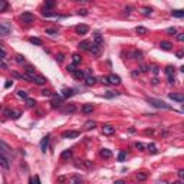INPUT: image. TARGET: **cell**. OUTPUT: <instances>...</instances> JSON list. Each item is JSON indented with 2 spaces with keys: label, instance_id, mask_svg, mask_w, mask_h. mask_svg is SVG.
<instances>
[{
  "label": "cell",
  "instance_id": "cell-1",
  "mask_svg": "<svg viewBox=\"0 0 184 184\" xmlns=\"http://www.w3.org/2000/svg\"><path fill=\"white\" fill-rule=\"evenodd\" d=\"M25 79L29 81V82H33V84H36V85H45L46 84V81H48L43 75L35 72V69H32V68H27V69H26Z\"/></svg>",
  "mask_w": 184,
  "mask_h": 184
},
{
  "label": "cell",
  "instance_id": "cell-2",
  "mask_svg": "<svg viewBox=\"0 0 184 184\" xmlns=\"http://www.w3.org/2000/svg\"><path fill=\"white\" fill-rule=\"evenodd\" d=\"M147 102H148L150 105H152L154 108H158V109H173V106H171V105H168V104H166L163 99H157V98H148V99H147Z\"/></svg>",
  "mask_w": 184,
  "mask_h": 184
},
{
  "label": "cell",
  "instance_id": "cell-3",
  "mask_svg": "<svg viewBox=\"0 0 184 184\" xmlns=\"http://www.w3.org/2000/svg\"><path fill=\"white\" fill-rule=\"evenodd\" d=\"M85 84L88 85V86H92V85L97 84V78H95L94 75H91V70H89V69L86 70V76H85Z\"/></svg>",
  "mask_w": 184,
  "mask_h": 184
},
{
  "label": "cell",
  "instance_id": "cell-4",
  "mask_svg": "<svg viewBox=\"0 0 184 184\" xmlns=\"http://www.w3.org/2000/svg\"><path fill=\"white\" fill-rule=\"evenodd\" d=\"M174 66H167L166 68V75H167L168 78V82L170 84H174V81H176V76H174Z\"/></svg>",
  "mask_w": 184,
  "mask_h": 184
},
{
  "label": "cell",
  "instance_id": "cell-5",
  "mask_svg": "<svg viewBox=\"0 0 184 184\" xmlns=\"http://www.w3.org/2000/svg\"><path fill=\"white\" fill-rule=\"evenodd\" d=\"M106 81H108V84L111 85H119L121 84V78L115 75V73H109L108 76H106Z\"/></svg>",
  "mask_w": 184,
  "mask_h": 184
},
{
  "label": "cell",
  "instance_id": "cell-6",
  "mask_svg": "<svg viewBox=\"0 0 184 184\" xmlns=\"http://www.w3.org/2000/svg\"><path fill=\"white\" fill-rule=\"evenodd\" d=\"M62 101H63V98H62L61 95H52V101H50L52 108H58V106H61V105H62Z\"/></svg>",
  "mask_w": 184,
  "mask_h": 184
},
{
  "label": "cell",
  "instance_id": "cell-7",
  "mask_svg": "<svg viewBox=\"0 0 184 184\" xmlns=\"http://www.w3.org/2000/svg\"><path fill=\"white\" fill-rule=\"evenodd\" d=\"M20 19L23 20V23H32L35 22V15H32L30 12H25V13H22Z\"/></svg>",
  "mask_w": 184,
  "mask_h": 184
},
{
  "label": "cell",
  "instance_id": "cell-8",
  "mask_svg": "<svg viewBox=\"0 0 184 184\" xmlns=\"http://www.w3.org/2000/svg\"><path fill=\"white\" fill-rule=\"evenodd\" d=\"M4 115H7V117L12 118V119H17V118L22 115V112H20V111H16V109H6V111H4Z\"/></svg>",
  "mask_w": 184,
  "mask_h": 184
},
{
  "label": "cell",
  "instance_id": "cell-9",
  "mask_svg": "<svg viewBox=\"0 0 184 184\" xmlns=\"http://www.w3.org/2000/svg\"><path fill=\"white\" fill-rule=\"evenodd\" d=\"M0 167H3L4 170H9V168H10V163H9L7 157H6L4 154H1V152H0Z\"/></svg>",
  "mask_w": 184,
  "mask_h": 184
},
{
  "label": "cell",
  "instance_id": "cell-10",
  "mask_svg": "<svg viewBox=\"0 0 184 184\" xmlns=\"http://www.w3.org/2000/svg\"><path fill=\"white\" fill-rule=\"evenodd\" d=\"M78 137H79L78 131H65V133H62V138H65V140H72V138H78Z\"/></svg>",
  "mask_w": 184,
  "mask_h": 184
},
{
  "label": "cell",
  "instance_id": "cell-11",
  "mask_svg": "<svg viewBox=\"0 0 184 184\" xmlns=\"http://www.w3.org/2000/svg\"><path fill=\"white\" fill-rule=\"evenodd\" d=\"M92 43H95V45L99 46V48L104 45V37H102V35H101L99 32H95V33H94V42H92Z\"/></svg>",
  "mask_w": 184,
  "mask_h": 184
},
{
  "label": "cell",
  "instance_id": "cell-12",
  "mask_svg": "<svg viewBox=\"0 0 184 184\" xmlns=\"http://www.w3.org/2000/svg\"><path fill=\"white\" fill-rule=\"evenodd\" d=\"M49 140H50L49 134L42 138V141H40V150H42V152H46V148H48V145H49Z\"/></svg>",
  "mask_w": 184,
  "mask_h": 184
},
{
  "label": "cell",
  "instance_id": "cell-13",
  "mask_svg": "<svg viewBox=\"0 0 184 184\" xmlns=\"http://www.w3.org/2000/svg\"><path fill=\"white\" fill-rule=\"evenodd\" d=\"M75 32L78 35H86L89 32V27H88L86 25H78V26L75 27Z\"/></svg>",
  "mask_w": 184,
  "mask_h": 184
},
{
  "label": "cell",
  "instance_id": "cell-14",
  "mask_svg": "<svg viewBox=\"0 0 184 184\" xmlns=\"http://www.w3.org/2000/svg\"><path fill=\"white\" fill-rule=\"evenodd\" d=\"M102 133H104V135L115 134V127H112V125H104L102 127Z\"/></svg>",
  "mask_w": 184,
  "mask_h": 184
},
{
  "label": "cell",
  "instance_id": "cell-15",
  "mask_svg": "<svg viewBox=\"0 0 184 184\" xmlns=\"http://www.w3.org/2000/svg\"><path fill=\"white\" fill-rule=\"evenodd\" d=\"M10 33V26L6 23H0V36H7Z\"/></svg>",
  "mask_w": 184,
  "mask_h": 184
},
{
  "label": "cell",
  "instance_id": "cell-16",
  "mask_svg": "<svg viewBox=\"0 0 184 184\" xmlns=\"http://www.w3.org/2000/svg\"><path fill=\"white\" fill-rule=\"evenodd\" d=\"M73 94H75V91L72 89V88H63L62 89V98H70V97H73Z\"/></svg>",
  "mask_w": 184,
  "mask_h": 184
},
{
  "label": "cell",
  "instance_id": "cell-17",
  "mask_svg": "<svg viewBox=\"0 0 184 184\" xmlns=\"http://www.w3.org/2000/svg\"><path fill=\"white\" fill-rule=\"evenodd\" d=\"M0 152H1V154H10V152H12L10 147H9L4 141H1V140H0Z\"/></svg>",
  "mask_w": 184,
  "mask_h": 184
},
{
  "label": "cell",
  "instance_id": "cell-18",
  "mask_svg": "<svg viewBox=\"0 0 184 184\" xmlns=\"http://www.w3.org/2000/svg\"><path fill=\"white\" fill-rule=\"evenodd\" d=\"M68 183L69 184H81L82 183V177L81 176H72L68 178Z\"/></svg>",
  "mask_w": 184,
  "mask_h": 184
},
{
  "label": "cell",
  "instance_id": "cell-19",
  "mask_svg": "<svg viewBox=\"0 0 184 184\" xmlns=\"http://www.w3.org/2000/svg\"><path fill=\"white\" fill-rule=\"evenodd\" d=\"M168 98L173 99V101H176V102H183L184 101V97L181 95V94H170Z\"/></svg>",
  "mask_w": 184,
  "mask_h": 184
},
{
  "label": "cell",
  "instance_id": "cell-20",
  "mask_svg": "<svg viewBox=\"0 0 184 184\" xmlns=\"http://www.w3.org/2000/svg\"><path fill=\"white\" fill-rule=\"evenodd\" d=\"M99 155L104 157V158H111V157H112V151L108 150V148H102V150L99 151Z\"/></svg>",
  "mask_w": 184,
  "mask_h": 184
},
{
  "label": "cell",
  "instance_id": "cell-21",
  "mask_svg": "<svg viewBox=\"0 0 184 184\" xmlns=\"http://www.w3.org/2000/svg\"><path fill=\"white\" fill-rule=\"evenodd\" d=\"M92 111H94L92 104H85L84 106H82V112L84 114H92Z\"/></svg>",
  "mask_w": 184,
  "mask_h": 184
},
{
  "label": "cell",
  "instance_id": "cell-22",
  "mask_svg": "<svg viewBox=\"0 0 184 184\" xmlns=\"http://www.w3.org/2000/svg\"><path fill=\"white\" fill-rule=\"evenodd\" d=\"M135 33L144 36V35L148 33V30H147V27H144V26H137V27H135Z\"/></svg>",
  "mask_w": 184,
  "mask_h": 184
},
{
  "label": "cell",
  "instance_id": "cell-23",
  "mask_svg": "<svg viewBox=\"0 0 184 184\" xmlns=\"http://www.w3.org/2000/svg\"><path fill=\"white\" fill-rule=\"evenodd\" d=\"M72 75L75 76V79H79V81H81V79H85V73L81 70V69H76Z\"/></svg>",
  "mask_w": 184,
  "mask_h": 184
},
{
  "label": "cell",
  "instance_id": "cell-24",
  "mask_svg": "<svg viewBox=\"0 0 184 184\" xmlns=\"http://www.w3.org/2000/svg\"><path fill=\"white\" fill-rule=\"evenodd\" d=\"M78 46H79V49H82V50H89V48H91V42H88V40H82Z\"/></svg>",
  "mask_w": 184,
  "mask_h": 184
},
{
  "label": "cell",
  "instance_id": "cell-25",
  "mask_svg": "<svg viewBox=\"0 0 184 184\" xmlns=\"http://www.w3.org/2000/svg\"><path fill=\"white\" fill-rule=\"evenodd\" d=\"M160 48L163 50H171L173 49V43H170V42H161V43H160Z\"/></svg>",
  "mask_w": 184,
  "mask_h": 184
},
{
  "label": "cell",
  "instance_id": "cell-26",
  "mask_svg": "<svg viewBox=\"0 0 184 184\" xmlns=\"http://www.w3.org/2000/svg\"><path fill=\"white\" fill-rule=\"evenodd\" d=\"M130 56L134 58V59H141V58H142V52H140V50H133V52H130Z\"/></svg>",
  "mask_w": 184,
  "mask_h": 184
},
{
  "label": "cell",
  "instance_id": "cell-27",
  "mask_svg": "<svg viewBox=\"0 0 184 184\" xmlns=\"http://www.w3.org/2000/svg\"><path fill=\"white\" fill-rule=\"evenodd\" d=\"M70 157H72V150H65L61 154V158H62V160H68V158H70Z\"/></svg>",
  "mask_w": 184,
  "mask_h": 184
},
{
  "label": "cell",
  "instance_id": "cell-28",
  "mask_svg": "<svg viewBox=\"0 0 184 184\" xmlns=\"http://www.w3.org/2000/svg\"><path fill=\"white\" fill-rule=\"evenodd\" d=\"M29 42L32 45H36V46H42V40L39 37H29Z\"/></svg>",
  "mask_w": 184,
  "mask_h": 184
},
{
  "label": "cell",
  "instance_id": "cell-29",
  "mask_svg": "<svg viewBox=\"0 0 184 184\" xmlns=\"http://www.w3.org/2000/svg\"><path fill=\"white\" fill-rule=\"evenodd\" d=\"M97 127V122L95 121H88L86 124H85V130H94Z\"/></svg>",
  "mask_w": 184,
  "mask_h": 184
},
{
  "label": "cell",
  "instance_id": "cell-30",
  "mask_svg": "<svg viewBox=\"0 0 184 184\" xmlns=\"http://www.w3.org/2000/svg\"><path fill=\"white\" fill-rule=\"evenodd\" d=\"M81 61H82V59H81V56H79L78 53H75V55L72 56V62H73L72 65H78V63H81Z\"/></svg>",
  "mask_w": 184,
  "mask_h": 184
},
{
  "label": "cell",
  "instance_id": "cell-31",
  "mask_svg": "<svg viewBox=\"0 0 184 184\" xmlns=\"http://www.w3.org/2000/svg\"><path fill=\"white\" fill-rule=\"evenodd\" d=\"M171 16H174V17H183L184 16V10H173V12H171Z\"/></svg>",
  "mask_w": 184,
  "mask_h": 184
},
{
  "label": "cell",
  "instance_id": "cell-32",
  "mask_svg": "<svg viewBox=\"0 0 184 184\" xmlns=\"http://www.w3.org/2000/svg\"><path fill=\"white\" fill-rule=\"evenodd\" d=\"M42 16L43 17H58V15L53 13V12H48V10H45V12H42Z\"/></svg>",
  "mask_w": 184,
  "mask_h": 184
},
{
  "label": "cell",
  "instance_id": "cell-33",
  "mask_svg": "<svg viewBox=\"0 0 184 184\" xmlns=\"http://www.w3.org/2000/svg\"><path fill=\"white\" fill-rule=\"evenodd\" d=\"M17 95H19L20 98H25V99L29 98V97H27V92H26L25 89H19V91H17Z\"/></svg>",
  "mask_w": 184,
  "mask_h": 184
},
{
  "label": "cell",
  "instance_id": "cell-34",
  "mask_svg": "<svg viewBox=\"0 0 184 184\" xmlns=\"http://www.w3.org/2000/svg\"><path fill=\"white\" fill-rule=\"evenodd\" d=\"M151 12H152V10H151V7H142V9H141V13H142V15H145V16H150Z\"/></svg>",
  "mask_w": 184,
  "mask_h": 184
},
{
  "label": "cell",
  "instance_id": "cell-35",
  "mask_svg": "<svg viewBox=\"0 0 184 184\" xmlns=\"http://www.w3.org/2000/svg\"><path fill=\"white\" fill-rule=\"evenodd\" d=\"M26 105H27L29 108H33L35 105H36V101L32 99V98H27V99H26Z\"/></svg>",
  "mask_w": 184,
  "mask_h": 184
},
{
  "label": "cell",
  "instance_id": "cell-36",
  "mask_svg": "<svg viewBox=\"0 0 184 184\" xmlns=\"http://www.w3.org/2000/svg\"><path fill=\"white\" fill-rule=\"evenodd\" d=\"M147 148H148V151H150L151 154H155V152H157V147H155V144H148Z\"/></svg>",
  "mask_w": 184,
  "mask_h": 184
},
{
  "label": "cell",
  "instance_id": "cell-37",
  "mask_svg": "<svg viewBox=\"0 0 184 184\" xmlns=\"http://www.w3.org/2000/svg\"><path fill=\"white\" fill-rule=\"evenodd\" d=\"M137 178H138L140 181H142V180L147 178V174H145V173H137Z\"/></svg>",
  "mask_w": 184,
  "mask_h": 184
},
{
  "label": "cell",
  "instance_id": "cell-38",
  "mask_svg": "<svg viewBox=\"0 0 184 184\" xmlns=\"http://www.w3.org/2000/svg\"><path fill=\"white\" fill-rule=\"evenodd\" d=\"M16 62L17 63H25L26 59H25V56H22V55H16Z\"/></svg>",
  "mask_w": 184,
  "mask_h": 184
},
{
  "label": "cell",
  "instance_id": "cell-39",
  "mask_svg": "<svg viewBox=\"0 0 184 184\" xmlns=\"http://www.w3.org/2000/svg\"><path fill=\"white\" fill-rule=\"evenodd\" d=\"M82 164H84L86 168H92V167H94V163H92V161H89V160H85V161H82Z\"/></svg>",
  "mask_w": 184,
  "mask_h": 184
},
{
  "label": "cell",
  "instance_id": "cell-40",
  "mask_svg": "<svg viewBox=\"0 0 184 184\" xmlns=\"http://www.w3.org/2000/svg\"><path fill=\"white\" fill-rule=\"evenodd\" d=\"M135 148H138L140 151H144L145 150V145H144L142 142H138V141H137V142H135Z\"/></svg>",
  "mask_w": 184,
  "mask_h": 184
},
{
  "label": "cell",
  "instance_id": "cell-41",
  "mask_svg": "<svg viewBox=\"0 0 184 184\" xmlns=\"http://www.w3.org/2000/svg\"><path fill=\"white\" fill-rule=\"evenodd\" d=\"M125 157H127L125 151H121V152L118 154V160H119V161H124V160H125Z\"/></svg>",
  "mask_w": 184,
  "mask_h": 184
},
{
  "label": "cell",
  "instance_id": "cell-42",
  "mask_svg": "<svg viewBox=\"0 0 184 184\" xmlns=\"http://www.w3.org/2000/svg\"><path fill=\"white\" fill-rule=\"evenodd\" d=\"M46 33L55 36V35H58V30H56V29H46Z\"/></svg>",
  "mask_w": 184,
  "mask_h": 184
},
{
  "label": "cell",
  "instance_id": "cell-43",
  "mask_svg": "<svg viewBox=\"0 0 184 184\" xmlns=\"http://www.w3.org/2000/svg\"><path fill=\"white\" fill-rule=\"evenodd\" d=\"M42 95H43V97H52L53 94H52L50 91H48V89H43V91H42Z\"/></svg>",
  "mask_w": 184,
  "mask_h": 184
},
{
  "label": "cell",
  "instance_id": "cell-44",
  "mask_svg": "<svg viewBox=\"0 0 184 184\" xmlns=\"http://www.w3.org/2000/svg\"><path fill=\"white\" fill-rule=\"evenodd\" d=\"M78 15H82V16H88V10H86V9H79V10H78Z\"/></svg>",
  "mask_w": 184,
  "mask_h": 184
},
{
  "label": "cell",
  "instance_id": "cell-45",
  "mask_svg": "<svg viewBox=\"0 0 184 184\" xmlns=\"http://www.w3.org/2000/svg\"><path fill=\"white\" fill-rule=\"evenodd\" d=\"M4 9H7V3L3 1V0H0V10H4Z\"/></svg>",
  "mask_w": 184,
  "mask_h": 184
},
{
  "label": "cell",
  "instance_id": "cell-46",
  "mask_svg": "<svg viewBox=\"0 0 184 184\" xmlns=\"http://www.w3.org/2000/svg\"><path fill=\"white\" fill-rule=\"evenodd\" d=\"M167 33L176 35V33H177V29H176V27H168V29H167Z\"/></svg>",
  "mask_w": 184,
  "mask_h": 184
},
{
  "label": "cell",
  "instance_id": "cell-47",
  "mask_svg": "<svg viewBox=\"0 0 184 184\" xmlns=\"http://www.w3.org/2000/svg\"><path fill=\"white\" fill-rule=\"evenodd\" d=\"M66 69H68V72H70V73H73V72L76 70V68H75V65H69V66H68Z\"/></svg>",
  "mask_w": 184,
  "mask_h": 184
},
{
  "label": "cell",
  "instance_id": "cell-48",
  "mask_svg": "<svg viewBox=\"0 0 184 184\" xmlns=\"http://www.w3.org/2000/svg\"><path fill=\"white\" fill-rule=\"evenodd\" d=\"M140 69H141V72H148L150 66H148V65H141V66H140Z\"/></svg>",
  "mask_w": 184,
  "mask_h": 184
},
{
  "label": "cell",
  "instance_id": "cell-49",
  "mask_svg": "<svg viewBox=\"0 0 184 184\" xmlns=\"http://www.w3.org/2000/svg\"><path fill=\"white\" fill-rule=\"evenodd\" d=\"M176 37H177V40H178V42H183V40H184V33H177Z\"/></svg>",
  "mask_w": 184,
  "mask_h": 184
},
{
  "label": "cell",
  "instance_id": "cell-50",
  "mask_svg": "<svg viewBox=\"0 0 184 184\" xmlns=\"http://www.w3.org/2000/svg\"><path fill=\"white\" fill-rule=\"evenodd\" d=\"M63 59H65V58H63V55H62V53L56 55V61H58V62H63Z\"/></svg>",
  "mask_w": 184,
  "mask_h": 184
},
{
  "label": "cell",
  "instance_id": "cell-51",
  "mask_svg": "<svg viewBox=\"0 0 184 184\" xmlns=\"http://www.w3.org/2000/svg\"><path fill=\"white\" fill-rule=\"evenodd\" d=\"M75 111V106L73 105H70V106H68L66 109H65V112H73Z\"/></svg>",
  "mask_w": 184,
  "mask_h": 184
},
{
  "label": "cell",
  "instance_id": "cell-52",
  "mask_svg": "<svg viewBox=\"0 0 184 184\" xmlns=\"http://www.w3.org/2000/svg\"><path fill=\"white\" fill-rule=\"evenodd\" d=\"M176 55H177V58H178V59H181V58L184 56V52H183V50H178Z\"/></svg>",
  "mask_w": 184,
  "mask_h": 184
},
{
  "label": "cell",
  "instance_id": "cell-53",
  "mask_svg": "<svg viewBox=\"0 0 184 184\" xmlns=\"http://www.w3.org/2000/svg\"><path fill=\"white\" fill-rule=\"evenodd\" d=\"M45 6H46V7H53L55 3H53V1H45Z\"/></svg>",
  "mask_w": 184,
  "mask_h": 184
},
{
  "label": "cell",
  "instance_id": "cell-54",
  "mask_svg": "<svg viewBox=\"0 0 184 184\" xmlns=\"http://www.w3.org/2000/svg\"><path fill=\"white\" fill-rule=\"evenodd\" d=\"M99 81H101V82H102V84H105V85H109V84H108V81H106V76H102V78H101Z\"/></svg>",
  "mask_w": 184,
  "mask_h": 184
},
{
  "label": "cell",
  "instance_id": "cell-55",
  "mask_svg": "<svg viewBox=\"0 0 184 184\" xmlns=\"http://www.w3.org/2000/svg\"><path fill=\"white\" fill-rule=\"evenodd\" d=\"M114 184H127V183H125L124 180H115V181H114Z\"/></svg>",
  "mask_w": 184,
  "mask_h": 184
},
{
  "label": "cell",
  "instance_id": "cell-56",
  "mask_svg": "<svg viewBox=\"0 0 184 184\" xmlns=\"http://www.w3.org/2000/svg\"><path fill=\"white\" fill-rule=\"evenodd\" d=\"M178 176H180V178H183L184 177V170H180V171H178Z\"/></svg>",
  "mask_w": 184,
  "mask_h": 184
},
{
  "label": "cell",
  "instance_id": "cell-57",
  "mask_svg": "<svg viewBox=\"0 0 184 184\" xmlns=\"http://www.w3.org/2000/svg\"><path fill=\"white\" fill-rule=\"evenodd\" d=\"M33 181H36V184H42V183H40V178H39L37 176L35 177V180H33Z\"/></svg>",
  "mask_w": 184,
  "mask_h": 184
},
{
  "label": "cell",
  "instance_id": "cell-58",
  "mask_svg": "<svg viewBox=\"0 0 184 184\" xmlns=\"http://www.w3.org/2000/svg\"><path fill=\"white\" fill-rule=\"evenodd\" d=\"M4 86H6V88H10V86H12V82H10V81H7V82H6V85H4Z\"/></svg>",
  "mask_w": 184,
  "mask_h": 184
},
{
  "label": "cell",
  "instance_id": "cell-59",
  "mask_svg": "<svg viewBox=\"0 0 184 184\" xmlns=\"http://www.w3.org/2000/svg\"><path fill=\"white\" fill-rule=\"evenodd\" d=\"M152 72H154V73H158V68L154 66V68H152Z\"/></svg>",
  "mask_w": 184,
  "mask_h": 184
},
{
  "label": "cell",
  "instance_id": "cell-60",
  "mask_svg": "<svg viewBox=\"0 0 184 184\" xmlns=\"http://www.w3.org/2000/svg\"><path fill=\"white\" fill-rule=\"evenodd\" d=\"M137 75H140V70H134L133 72V76H137Z\"/></svg>",
  "mask_w": 184,
  "mask_h": 184
},
{
  "label": "cell",
  "instance_id": "cell-61",
  "mask_svg": "<svg viewBox=\"0 0 184 184\" xmlns=\"http://www.w3.org/2000/svg\"><path fill=\"white\" fill-rule=\"evenodd\" d=\"M173 184H183V183H181V181L178 180V181H176V183H173Z\"/></svg>",
  "mask_w": 184,
  "mask_h": 184
},
{
  "label": "cell",
  "instance_id": "cell-62",
  "mask_svg": "<svg viewBox=\"0 0 184 184\" xmlns=\"http://www.w3.org/2000/svg\"><path fill=\"white\" fill-rule=\"evenodd\" d=\"M29 184H33V178H30V180H29Z\"/></svg>",
  "mask_w": 184,
  "mask_h": 184
},
{
  "label": "cell",
  "instance_id": "cell-63",
  "mask_svg": "<svg viewBox=\"0 0 184 184\" xmlns=\"http://www.w3.org/2000/svg\"><path fill=\"white\" fill-rule=\"evenodd\" d=\"M158 184H167V183H158Z\"/></svg>",
  "mask_w": 184,
  "mask_h": 184
}]
</instances>
